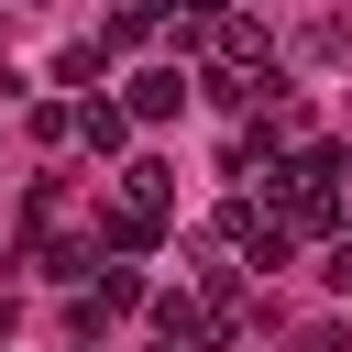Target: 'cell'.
I'll list each match as a JSON object with an SVG mask.
<instances>
[{
	"instance_id": "cell-1",
	"label": "cell",
	"mask_w": 352,
	"mask_h": 352,
	"mask_svg": "<svg viewBox=\"0 0 352 352\" xmlns=\"http://www.w3.org/2000/svg\"><path fill=\"white\" fill-rule=\"evenodd\" d=\"M187 88H198V77H187V55H176V66H143V77L121 88V110H132V121H176Z\"/></svg>"
},
{
	"instance_id": "cell-2",
	"label": "cell",
	"mask_w": 352,
	"mask_h": 352,
	"mask_svg": "<svg viewBox=\"0 0 352 352\" xmlns=\"http://www.w3.org/2000/svg\"><path fill=\"white\" fill-rule=\"evenodd\" d=\"M77 132H88V154H121L132 143V110L121 99H77Z\"/></svg>"
},
{
	"instance_id": "cell-3",
	"label": "cell",
	"mask_w": 352,
	"mask_h": 352,
	"mask_svg": "<svg viewBox=\"0 0 352 352\" xmlns=\"http://www.w3.org/2000/svg\"><path fill=\"white\" fill-rule=\"evenodd\" d=\"M121 198H132V209H154V220H165V209H176V176H165V165H121Z\"/></svg>"
},
{
	"instance_id": "cell-4",
	"label": "cell",
	"mask_w": 352,
	"mask_h": 352,
	"mask_svg": "<svg viewBox=\"0 0 352 352\" xmlns=\"http://www.w3.org/2000/svg\"><path fill=\"white\" fill-rule=\"evenodd\" d=\"M220 11H231V0H154V22H176L187 44H198V22H220Z\"/></svg>"
},
{
	"instance_id": "cell-5",
	"label": "cell",
	"mask_w": 352,
	"mask_h": 352,
	"mask_svg": "<svg viewBox=\"0 0 352 352\" xmlns=\"http://www.w3.org/2000/svg\"><path fill=\"white\" fill-rule=\"evenodd\" d=\"M319 275H330V286H341V297H352V220H341V231H330V264H319Z\"/></svg>"
}]
</instances>
